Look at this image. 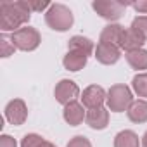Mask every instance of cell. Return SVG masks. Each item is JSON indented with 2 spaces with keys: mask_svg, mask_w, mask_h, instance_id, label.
I'll return each mask as SVG.
<instances>
[{
  "mask_svg": "<svg viewBox=\"0 0 147 147\" xmlns=\"http://www.w3.org/2000/svg\"><path fill=\"white\" fill-rule=\"evenodd\" d=\"M31 9L28 2H2L0 4V28L2 31H18L30 21Z\"/></svg>",
  "mask_w": 147,
  "mask_h": 147,
  "instance_id": "1",
  "label": "cell"
},
{
  "mask_svg": "<svg viewBox=\"0 0 147 147\" xmlns=\"http://www.w3.org/2000/svg\"><path fill=\"white\" fill-rule=\"evenodd\" d=\"M45 23L54 31H67L75 23V18L71 9L64 4H52L50 9L45 12Z\"/></svg>",
  "mask_w": 147,
  "mask_h": 147,
  "instance_id": "2",
  "label": "cell"
},
{
  "mask_svg": "<svg viewBox=\"0 0 147 147\" xmlns=\"http://www.w3.org/2000/svg\"><path fill=\"white\" fill-rule=\"evenodd\" d=\"M106 100H107V107L113 113H123V111H128V107L131 106L133 95H131V90L126 85L118 83V85H113L109 88Z\"/></svg>",
  "mask_w": 147,
  "mask_h": 147,
  "instance_id": "3",
  "label": "cell"
},
{
  "mask_svg": "<svg viewBox=\"0 0 147 147\" xmlns=\"http://www.w3.org/2000/svg\"><path fill=\"white\" fill-rule=\"evenodd\" d=\"M11 40H12V43H14L16 49L24 50V52H31V50H35L40 45L42 36H40L38 30L30 28V26H24V28L14 31L11 35Z\"/></svg>",
  "mask_w": 147,
  "mask_h": 147,
  "instance_id": "4",
  "label": "cell"
},
{
  "mask_svg": "<svg viewBox=\"0 0 147 147\" xmlns=\"http://www.w3.org/2000/svg\"><path fill=\"white\" fill-rule=\"evenodd\" d=\"M128 5H130V4L118 2V0H95V2L92 4L94 11H95L100 18L107 19V21H116V19H119Z\"/></svg>",
  "mask_w": 147,
  "mask_h": 147,
  "instance_id": "5",
  "label": "cell"
},
{
  "mask_svg": "<svg viewBox=\"0 0 147 147\" xmlns=\"http://www.w3.org/2000/svg\"><path fill=\"white\" fill-rule=\"evenodd\" d=\"M54 95H55L57 102H61L62 106H67L71 102H76V99L80 95V88L73 80H61L55 85Z\"/></svg>",
  "mask_w": 147,
  "mask_h": 147,
  "instance_id": "6",
  "label": "cell"
},
{
  "mask_svg": "<svg viewBox=\"0 0 147 147\" xmlns=\"http://www.w3.org/2000/svg\"><path fill=\"white\" fill-rule=\"evenodd\" d=\"M26 118H28V107L23 99H14L5 106V119L11 125L19 126L26 121Z\"/></svg>",
  "mask_w": 147,
  "mask_h": 147,
  "instance_id": "7",
  "label": "cell"
},
{
  "mask_svg": "<svg viewBox=\"0 0 147 147\" xmlns=\"http://www.w3.org/2000/svg\"><path fill=\"white\" fill-rule=\"evenodd\" d=\"M107 99L106 92L102 87L99 85H90L83 90L82 94V100H83V106L88 107V109H95V107H102L104 100Z\"/></svg>",
  "mask_w": 147,
  "mask_h": 147,
  "instance_id": "8",
  "label": "cell"
},
{
  "mask_svg": "<svg viewBox=\"0 0 147 147\" xmlns=\"http://www.w3.org/2000/svg\"><path fill=\"white\" fill-rule=\"evenodd\" d=\"M119 57H121L119 47L111 45V43H102V42H99V45H97V49H95V59H97L100 64L111 66V64L118 62Z\"/></svg>",
  "mask_w": 147,
  "mask_h": 147,
  "instance_id": "9",
  "label": "cell"
},
{
  "mask_svg": "<svg viewBox=\"0 0 147 147\" xmlns=\"http://www.w3.org/2000/svg\"><path fill=\"white\" fill-rule=\"evenodd\" d=\"M145 42H147V40H145L138 31H135L133 28H128V30H125L123 35H121L119 49H123V50H126V52H133V50L142 49V45H144Z\"/></svg>",
  "mask_w": 147,
  "mask_h": 147,
  "instance_id": "10",
  "label": "cell"
},
{
  "mask_svg": "<svg viewBox=\"0 0 147 147\" xmlns=\"http://www.w3.org/2000/svg\"><path fill=\"white\" fill-rule=\"evenodd\" d=\"M85 121L94 130H104L107 126V123H109V111L104 106L102 107H95V109H88Z\"/></svg>",
  "mask_w": 147,
  "mask_h": 147,
  "instance_id": "11",
  "label": "cell"
},
{
  "mask_svg": "<svg viewBox=\"0 0 147 147\" xmlns=\"http://www.w3.org/2000/svg\"><path fill=\"white\" fill-rule=\"evenodd\" d=\"M64 121L71 126H78L85 118H87V113L83 111V106L78 104V102H71L67 106H64Z\"/></svg>",
  "mask_w": 147,
  "mask_h": 147,
  "instance_id": "12",
  "label": "cell"
},
{
  "mask_svg": "<svg viewBox=\"0 0 147 147\" xmlns=\"http://www.w3.org/2000/svg\"><path fill=\"white\" fill-rule=\"evenodd\" d=\"M87 61H88V55L76 50H67V54L62 59V64L67 71H80L87 66Z\"/></svg>",
  "mask_w": 147,
  "mask_h": 147,
  "instance_id": "13",
  "label": "cell"
},
{
  "mask_svg": "<svg viewBox=\"0 0 147 147\" xmlns=\"http://www.w3.org/2000/svg\"><path fill=\"white\" fill-rule=\"evenodd\" d=\"M123 31H125V28H123L121 24L111 23V24H107V26L102 30V33H100V42H102V43H111V45L119 47Z\"/></svg>",
  "mask_w": 147,
  "mask_h": 147,
  "instance_id": "14",
  "label": "cell"
},
{
  "mask_svg": "<svg viewBox=\"0 0 147 147\" xmlns=\"http://www.w3.org/2000/svg\"><path fill=\"white\" fill-rule=\"evenodd\" d=\"M126 114H128V119L133 123H145L147 121V100H142V99L133 100Z\"/></svg>",
  "mask_w": 147,
  "mask_h": 147,
  "instance_id": "15",
  "label": "cell"
},
{
  "mask_svg": "<svg viewBox=\"0 0 147 147\" xmlns=\"http://www.w3.org/2000/svg\"><path fill=\"white\" fill-rule=\"evenodd\" d=\"M67 50H76V52H82L85 55H90L94 52V42L87 36L76 35L67 42Z\"/></svg>",
  "mask_w": 147,
  "mask_h": 147,
  "instance_id": "16",
  "label": "cell"
},
{
  "mask_svg": "<svg viewBox=\"0 0 147 147\" xmlns=\"http://www.w3.org/2000/svg\"><path fill=\"white\" fill-rule=\"evenodd\" d=\"M114 147H140L138 135L131 130H123L114 137Z\"/></svg>",
  "mask_w": 147,
  "mask_h": 147,
  "instance_id": "17",
  "label": "cell"
},
{
  "mask_svg": "<svg viewBox=\"0 0 147 147\" xmlns=\"http://www.w3.org/2000/svg\"><path fill=\"white\" fill-rule=\"evenodd\" d=\"M126 61L133 69L144 71V69H147V50L138 49L133 52H126Z\"/></svg>",
  "mask_w": 147,
  "mask_h": 147,
  "instance_id": "18",
  "label": "cell"
},
{
  "mask_svg": "<svg viewBox=\"0 0 147 147\" xmlns=\"http://www.w3.org/2000/svg\"><path fill=\"white\" fill-rule=\"evenodd\" d=\"M21 147H55V145L50 144L49 140H45L43 137L36 135V133H28V135L23 137Z\"/></svg>",
  "mask_w": 147,
  "mask_h": 147,
  "instance_id": "19",
  "label": "cell"
},
{
  "mask_svg": "<svg viewBox=\"0 0 147 147\" xmlns=\"http://www.w3.org/2000/svg\"><path fill=\"white\" fill-rule=\"evenodd\" d=\"M131 87L138 97H147V73H140L131 82Z\"/></svg>",
  "mask_w": 147,
  "mask_h": 147,
  "instance_id": "20",
  "label": "cell"
},
{
  "mask_svg": "<svg viewBox=\"0 0 147 147\" xmlns=\"http://www.w3.org/2000/svg\"><path fill=\"white\" fill-rule=\"evenodd\" d=\"M14 50H16V47H14L11 38H7L5 35L0 36V55H2V57H9V55L14 54Z\"/></svg>",
  "mask_w": 147,
  "mask_h": 147,
  "instance_id": "21",
  "label": "cell"
},
{
  "mask_svg": "<svg viewBox=\"0 0 147 147\" xmlns=\"http://www.w3.org/2000/svg\"><path fill=\"white\" fill-rule=\"evenodd\" d=\"M130 28H133L135 31H138V33L147 40V16H138V18H135Z\"/></svg>",
  "mask_w": 147,
  "mask_h": 147,
  "instance_id": "22",
  "label": "cell"
},
{
  "mask_svg": "<svg viewBox=\"0 0 147 147\" xmlns=\"http://www.w3.org/2000/svg\"><path fill=\"white\" fill-rule=\"evenodd\" d=\"M50 2L49 0H28V7L31 9V12H42V11H49L50 9Z\"/></svg>",
  "mask_w": 147,
  "mask_h": 147,
  "instance_id": "23",
  "label": "cell"
},
{
  "mask_svg": "<svg viewBox=\"0 0 147 147\" xmlns=\"http://www.w3.org/2000/svg\"><path fill=\"white\" fill-rule=\"evenodd\" d=\"M66 147H92V144H90V140H88L87 137H83V135H76L75 138H71V140L67 142Z\"/></svg>",
  "mask_w": 147,
  "mask_h": 147,
  "instance_id": "24",
  "label": "cell"
},
{
  "mask_svg": "<svg viewBox=\"0 0 147 147\" xmlns=\"http://www.w3.org/2000/svg\"><path fill=\"white\" fill-rule=\"evenodd\" d=\"M0 147H18V142L11 135H2L0 137Z\"/></svg>",
  "mask_w": 147,
  "mask_h": 147,
  "instance_id": "25",
  "label": "cell"
},
{
  "mask_svg": "<svg viewBox=\"0 0 147 147\" xmlns=\"http://www.w3.org/2000/svg\"><path fill=\"white\" fill-rule=\"evenodd\" d=\"M137 12H142V14H147V0H140V2H133L130 4Z\"/></svg>",
  "mask_w": 147,
  "mask_h": 147,
  "instance_id": "26",
  "label": "cell"
},
{
  "mask_svg": "<svg viewBox=\"0 0 147 147\" xmlns=\"http://www.w3.org/2000/svg\"><path fill=\"white\" fill-rule=\"evenodd\" d=\"M142 147H147V131H145L144 137H142Z\"/></svg>",
  "mask_w": 147,
  "mask_h": 147,
  "instance_id": "27",
  "label": "cell"
}]
</instances>
